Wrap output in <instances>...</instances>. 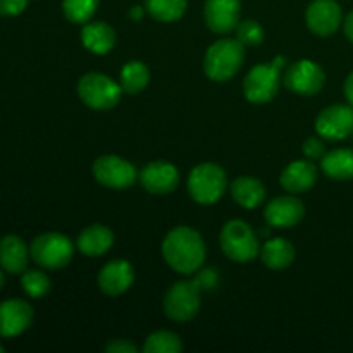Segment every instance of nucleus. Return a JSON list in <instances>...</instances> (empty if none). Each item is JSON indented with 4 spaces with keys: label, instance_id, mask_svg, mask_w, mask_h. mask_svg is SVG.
Instances as JSON below:
<instances>
[{
    "label": "nucleus",
    "instance_id": "nucleus-27",
    "mask_svg": "<svg viewBox=\"0 0 353 353\" xmlns=\"http://www.w3.org/2000/svg\"><path fill=\"white\" fill-rule=\"evenodd\" d=\"M99 9V0H62V12L74 24H86Z\"/></svg>",
    "mask_w": 353,
    "mask_h": 353
},
{
    "label": "nucleus",
    "instance_id": "nucleus-35",
    "mask_svg": "<svg viewBox=\"0 0 353 353\" xmlns=\"http://www.w3.org/2000/svg\"><path fill=\"white\" fill-rule=\"evenodd\" d=\"M343 26H345V34H347L348 40H350L353 43V10L350 14H348L347 17H345Z\"/></svg>",
    "mask_w": 353,
    "mask_h": 353
},
{
    "label": "nucleus",
    "instance_id": "nucleus-13",
    "mask_svg": "<svg viewBox=\"0 0 353 353\" xmlns=\"http://www.w3.org/2000/svg\"><path fill=\"white\" fill-rule=\"evenodd\" d=\"M240 0H205L203 17L210 31L228 34L236 30L240 23Z\"/></svg>",
    "mask_w": 353,
    "mask_h": 353
},
{
    "label": "nucleus",
    "instance_id": "nucleus-15",
    "mask_svg": "<svg viewBox=\"0 0 353 353\" xmlns=\"http://www.w3.org/2000/svg\"><path fill=\"white\" fill-rule=\"evenodd\" d=\"M140 183L148 193L168 195L174 192L179 183V172L172 164L164 161L150 162L140 172Z\"/></svg>",
    "mask_w": 353,
    "mask_h": 353
},
{
    "label": "nucleus",
    "instance_id": "nucleus-1",
    "mask_svg": "<svg viewBox=\"0 0 353 353\" xmlns=\"http://www.w3.org/2000/svg\"><path fill=\"white\" fill-rule=\"evenodd\" d=\"M162 255L172 271L179 274H193L205 261V243L195 230L178 226L165 234L162 241Z\"/></svg>",
    "mask_w": 353,
    "mask_h": 353
},
{
    "label": "nucleus",
    "instance_id": "nucleus-14",
    "mask_svg": "<svg viewBox=\"0 0 353 353\" xmlns=\"http://www.w3.org/2000/svg\"><path fill=\"white\" fill-rule=\"evenodd\" d=\"M33 307L24 300H7L0 303V338L23 334L33 323Z\"/></svg>",
    "mask_w": 353,
    "mask_h": 353
},
{
    "label": "nucleus",
    "instance_id": "nucleus-31",
    "mask_svg": "<svg viewBox=\"0 0 353 353\" xmlns=\"http://www.w3.org/2000/svg\"><path fill=\"white\" fill-rule=\"evenodd\" d=\"M28 3H30V0H0V16H19L26 9Z\"/></svg>",
    "mask_w": 353,
    "mask_h": 353
},
{
    "label": "nucleus",
    "instance_id": "nucleus-6",
    "mask_svg": "<svg viewBox=\"0 0 353 353\" xmlns=\"http://www.w3.org/2000/svg\"><path fill=\"white\" fill-rule=\"evenodd\" d=\"M74 247L68 236L61 233H43L33 240L30 255L40 268L57 271L71 262Z\"/></svg>",
    "mask_w": 353,
    "mask_h": 353
},
{
    "label": "nucleus",
    "instance_id": "nucleus-18",
    "mask_svg": "<svg viewBox=\"0 0 353 353\" xmlns=\"http://www.w3.org/2000/svg\"><path fill=\"white\" fill-rule=\"evenodd\" d=\"M281 186L290 193H305L316 185L317 168L310 161H295L281 172Z\"/></svg>",
    "mask_w": 353,
    "mask_h": 353
},
{
    "label": "nucleus",
    "instance_id": "nucleus-17",
    "mask_svg": "<svg viewBox=\"0 0 353 353\" xmlns=\"http://www.w3.org/2000/svg\"><path fill=\"white\" fill-rule=\"evenodd\" d=\"M134 281L133 265L126 261H112L99 272V288L107 296H119L130 290Z\"/></svg>",
    "mask_w": 353,
    "mask_h": 353
},
{
    "label": "nucleus",
    "instance_id": "nucleus-12",
    "mask_svg": "<svg viewBox=\"0 0 353 353\" xmlns=\"http://www.w3.org/2000/svg\"><path fill=\"white\" fill-rule=\"evenodd\" d=\"M305 21L309 30L317 37L336 33L343 21V12L336 0H314L307 7Z\"/></svg>",
    "mask_w": 353,
    "mask_h": 353
},
{
    "label": "nucleus",
    "instance_id": "nucleus-9",
    "mask_svg": "<svg viewBox=\"0 0 353 353\" xmlns=\"http://www.w3.org/2000/svg\"><path fill=\"white\" fill-rule=\"evenodd\" d=\"M93 176L100 185L112 190H126L134 185L138 178L137 168L126 159L117 155H102L92 168Z\"/></svg>",
    "mask_w": 353,
    "mask_h": 353
},
{
    "label": "nucleus",
    "instance_id": "nucleus-26",
    "mask_svg": "<svg viewBox=\"0 0 353 353\" xmlns=\"http://www.w3.org/2000/svg\"><path fill=\"white\" fill-rule=\"evenodd\" d=\"M186 0H145V9L161 23H174L181 19L186 12Z\"/></svg>",
    "mask_w": 353,
    "mask_h": 353
},
{
    "label": "nucleus",
    "instance_id": "nucleus-34",
    "mask_svg": "<svg viewBox=\"0 0 353 353\" xmlns=\"http://www.w3.org/2000/svg\"><path fill=\"white\" fill-rule=\"evenodd\" d=\"M343 92H345V97H347L348 103L353 105V71L347 76V79H345Z\"/></svg>",
    "mask_w": 353,
    "mask_h": 353
},
{
    "label": "nucleus",
    "instance_id": "nucleus-20",
    "mask_svg": "<svg viewBox=\"0 0 353 353\" xmlns=\"http://www.w3.org/2000/svg\"><path fill=\"white\" fill-rule=\"evenodd\" d=\"M114 245L112 231L102 224H93L81 231L78 236V248L86 257H100Z\"/></svg>",
    "mask_w": 353,
    "mask_h": 353
},
{
    "label": "nucleus",
    "instance_id": "nucleus-32",
    "mask_svg": "<svg viewBox=\"0 0 353 353\" xmlns=\"http://www.w3.org/2000/svg\"><path fill=\"white\" fill-rule=\"evenodd\" d=\"M303 154L307 155L312 161H317V159H323L324 154H326V147H324L323 141L319 138H309V140L303 143Z\"/></svg>",
    "mask_w": 353,
    "mask_h": 353
},
{
    "label": "nucleus",
    "instance_id": "nucleus-38",
    "mask_svg": "<svg viewBox=\"0 0 353 353\" xmlns=\"http://www.w3.org/2000/svg\"><path fill=\"white\" fill-rule=\"evenodd\" d=\"M3 352V347H2V345H0V353H2Z\"/></svg>",
    "mask_w": 353,
    "mask_h": 353
},
{
    "label": "nucleus",
    "instance_id": "nucleus-3",
    "mask_svg": "<svg viewBox=\"0 0 353 353\" xmlns=\"http://www.w3.org/2000/svg\"><path fill=\"white\" fill-rule=\"evenodd\" d=\"M245 61V45L233 38H221L214 41L203 59V71L212 81H230Z\"/></svg>",
    "mask_w": 353,
    "mask_h": 353
},
{
    "label": "nucleus",
    "instance_id": "nucleus-24",
    "mask_svg": "<svg viewBox=\"0 0 353 353\" xmlns=\"http://www.w3.org/2000/svg\"><path fill=\"white\" fill-rule=\"evenodd\" d=\"M261 259L272 271H283L295 261V248L285 238H272L262 247Z\"/></svg>",
    "mask_w": 353,
    "mask_h": 353
},
{
    "label": "nucleus",
    "instance_id": "nucleus-30",
    "mask_svg": "<svg viewBox=\"0 0 353 353\" xmlns=\"http://www.w3.org/2000/svg\"><path fill=\"white\" fill-rule=\"evenodd\" d=\"M264 30L254 19H245L236 26V40L243 45H261L264 41Z\"/></svg>",
    "mask_w": 353,
    "mask_h": 353
},
{
    "label": "nucleus",
    "instance_id": "nucleus-16",
    "mask_svg": "<svg viewBox=\"0 0 353 353\" xmlns=\"http://www.w3.org/2000/svg\"><path fill=\"white\" fill-rule=\"evenodd\" d=\"M305 216V207L295 196H276L265 205L264 217L272 228L296 226Z\"/></svg>",
    "mask_w": 353,
    "mask_h": 353
},
{
    "label": "nucleus",
    "instance_id": "nucleus-4",
    "mask_svg": "<svg viewBox=\"0 0 353 353\" xmlns=\"http://www.w3.org/2000/svg\"><path fill=\"white\" fill-rule=\"evenodd\" d=\"M228 188V178L223 168L212 162L200 164L190 172L188 193L200 205H212Z\"/></svg>",
    "mask_w": 353,
    "mask_h": 353
},
{
    "label": "nucleus",
    "instance_id": "nucleus-36",
    "mask_svg": "<svg viewBox=\"0 0 353 353\" xmlns=\"http://www.w3.org/2000/svg\"><path fill=\"white\" fill-rule=\"evenodd\" d=\"M141 16H143L141 7H133V9H131V17H133V19H141Z\"/></svg>",
    "mask_w": 353,
    "mask_h": 353
},
{
    "label": "nucleus",
    "instance_id": "nucleus-21",
    "mask_svg": "<svg viewBox=\"0 0 353 353\" xmlns=\"http://www.w3.org/2000/svg\"><path fill=\"white\" fill-rule=\"evenodd\" d=\"M81 41L93 54L105 55L116 45V33L109 24L102 23V21L86 23L81 30Z\"/></svg>",
    "mask_w": 353,
    "mask_h": 353
},
{
    "label": "nucleus",
    "instance_id": "nucleus-28",
    "mask_svg": "<svg viewBox=\"0 0 353 353\" xmlns=\"http://www.w3.org/2000/svg\"><path fill=\"white\" fill-rule=\"evenodd\" d=\"M181 350V340L171 331H157L150 334L143 345V353H179Z\"/></svg>",
    "mask_w": 353,
    "mask_h": 353
},
{
    "label": "nucleus",
    "instance_id": "nucleus-11",
    "mask_svg": "<svg viewBox=\"0 0 353 353\" xmlns=\"http://www.w3.org/2000/svg\"><path fill=\"white\" fill-rule=\"evenodd\" d=\"M316 131L330 141H340L353 133V105L334 103L324 109L316 121Z\"/></svg>",
    "mask_w": 353,
    "mask_h": 353
},
{
    "label": "nucleus",
    "instance_id": "nucleus-25",
    "mask_svg": "<svg viewBox=\"0 0 353 353\" xmlns=\"http://www.w3.org/2000/svg\"><path fill=\"white\" fill-rule=\"evenodd\" d=\"M148 81H150V71L143 62L131 61L121 69V88L128 95H137L143 92Z\"/></svg>",
    "mask_w": 353,
    "mask_h": 353
},
{
    "label": "nucleus",
    "instance_id": "nucleus-29",
    "mask_svg": "<svg viewBox=\"0 0 353 353\" xmlns=\"http://www.w3.org/2000/svg\"><path fill=\"white\" fill-rule=\"evenodd\" d=\"M21 286H23L24 293L31 299H41L50 292V278L45 274L43 271H24L23 278H21Z\"/></svg>",
    "mask_w": 353,
    "mask_h": 353
},
{
    "label": "nucleus",
    "instance_id": "nucleus-23",
    "mask_svg": "<svg viewBox=\"0 0 353 353\" xmlns=\"http://www.w3.org/2000/svg\"><path fill=\"white\" fill-rule=\"evenodd\" d=\"M321 169L324 174L336 181H347L353 178V150L352 148H336L321 159Z\"/></svg>",
    "mask_w": 353,
    "mask_h": 353
},
{
    "label": "nucleus",
    "instance_id": "nucleus-33",
    "mask_svg": "<svg viewBox=\"0 0 353 353\" xmlns=\"http://www.w3.org/2000/svg\"><path fill=\"white\" fill-rule=\"evenodd\" d=\"M107 353H138V347L128 340H114L105 347Z\"/></svg>",
    "mask_w": 353,
    "mask_h": 353
},
{
    "label": "nucleus",
    "instance_id": "nucleus-7",
    "mask_svg": "<svg viewBox=\"0 0 353 353\" xmlns=\"http://www.w3.org/2000/svg\"><path fill=\"white\" fill-rule=\"evenodd\" d=\"M78 95L93 110H109L119 103L123 88L100 72H88L78 81Z\"/></svg>",
    "mask_w": 353,
    "mask_h": 353
},
{
    "label": "nucleus",
    "instance_id": "nucleus-10",
    "mask_svg": "<svg viewBox=\"0 0 353 353\" xmlns=\"http://www.w3.org/2000/svg\"><path fill=\"white\" fill-rule=\"evenodd\" d=\"M286 88L290 92L296 93V95H316L323 90L324 83H326V74L323 69L312 61H303L293 62L286 71L285 78H283Z\"/></svg>",
    "mask_w": 353,
    "mask_h": 353
},
{
    "label": "nucleus",
    "instance_id": "nucleus-2",
    "mask_svg": "<svg viewBox=\"0 0 353 353\" xmlns=\"http://www.w3.org/2000/svg\"><path fill=\"white\" fill-rule=\"evenodd\" d=\"M216 283L214 269H205L202 276L192 281H178L168 290L164 296L165 316L176 323L192 321L200 310V290L203 285L212 286Z\"/></svg>",
    "mask_w": 353,
    "mask_h": 353
},
{
    "label": "nucleus",
    "instance_id": "nucleus-8",
    "mask_svg": "<svg viewBox=\"0 0 353 353\" xmlns=\"http://www.w3.org/2000/svg\"><path fill=\"white\" fill-rule=\"evenodd\" d=\"M278 65L272 64H257L248 71L247 78L243 79V93L248 102L252 103H268L278 95L279 92V76Z\"/></svg>",
    "mask_w": 353,
    "mask_h": 353
},
{
    "label": "nucleus",
    "instance_id": "nucleus-37",
    "mask_svg": "<svg viewBox=\"0 0 353 353\" xmlns=\"http://www.w3.org/2000/svg\"><path fill=\"white\" fill-rule=\"evenodd\" d=\"M2 286H3V274L2 271H0V290H2Z\"/></svg>",
    "mask_w": 353,
    "mask_h": 353
},
{
    "label": "nucleus",
    "instance_id": "nucleus-19",
    "mask_svg": "<svg viewBox=\"0 0 353 353\" xmlns=\"http://www.w3.org/2000/svg\"><path fill=\"white\" fill-rule=\"evenodd\" d=\"M30 257L26 243L19 236L9 234L0 240V265L3 271L10 274H21L26 271Z\"/></svg>",
    "mask_w": 353,
    "mask_h": 353
},
{
    "label": "nucleus",
    "instance_id": "nucleus-5",
    "mask_svg": "<svg viewBox=\"0 0 353 353\" xmlns=\"http://www.w3.org/2000/svg\"><path fill=\"white\" fill-rule=\"evenodd\" d=\"M221 248L228 259L240 264L254 261L261 252V245L254 230L240 219L224 224L221 231Z\"/></svg>",
    "mask_w": 353,
    "mask_h": 353
},
{
    "label": "nucleus",
    "instance_id": "nucleus-22",
    "mask_svg": "<svg viewBox=\"0 0 353 353\" xmlns=\"http://www.w3.org/2000/svg\"><path fill=\"white\" fill-rule=\"evenodd\" d=\"M231 195L234 202L243 209H257L265 200V188L259 179L240 176L231 183Z\"/></svg>",
    "mask_w": 353,
    "mask_h": 353
}]
</instances>
